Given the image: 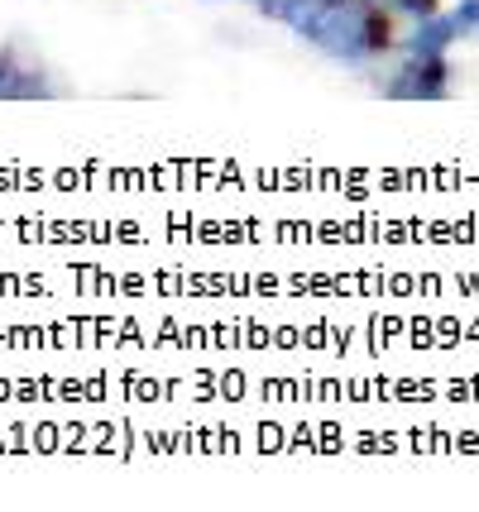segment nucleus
<instances>
[{
  "instance_id": "obj_1",
  "label": "nucleus",
  "mask_w": 479,
  "mask_h": 512,
  "mask_svg": "<svg viewBox=\"0 0 479 512\" xmlns=\"http://www.w3.org/2000/svg\"><path fill=\"white\" fill-rule=\"evenodd\" d=\"M283 24L293 29L297 39L321 48L326 58L350 67L379 63L388 48L398 44L393 10L379 5V0H302Z\"/></svg>"
},
{
  "instance_id": "obj_2",
  "label": "nucleus",
  "mask_w": 479,
  "mask_h": 512,
  "mask_svg": "<svg viewBox=\"0 0 479 512\" xmlns=\"http://www.w3.org/2000/svg\"><path fill=\"white\" fill-rule=\"evenodd\" d=\"M388 101H441L451 96V58L446 53H403V63L379 82Z\"/></svg>"
},
{
  "instance_id": "obj_3",
  "label": "nucleus",
  "mask_w": 479,
  "mask_h": 512,
  "mask_svg": "<svg viewBox=\"0 0 479 512\" xmlns=\"http://www.w3.org/2000/svg\"><path fill=\"white\" fill-rule=\"evenodd\" d=\"M58 96L53 77L39 63H24L20 48H5L0 53V101H44Z\"/></svg>"
},
{
  "instance_id": "obj_4",
  "label": "nucleus",
  "mask_w": 479,
  "mask_h": 512,
  "mask_svg": "<svg viewBox=\"0 0 479 512\" xmlns=\"http://www.w3.org/2000/svg\"><path fill=\"white\" fill-rule=\"evenodd\" d=\"M456 39H460V24L436 10V15H422L412 24V34L403 39V53H446Z\"/></svg>"
},
{
  "instance_id": "obj_5",
  "label": "nucleus",
  "mask_w": 479,
  "mask_h": 512,
  "mask_svg": "<svg viewBox=\"0 0 479 512\" xmlns=\"http://www.w3.org/2000/svg\"><path fill=\"white\" fill-rule=\"evenodd\" d=\"M451 20L460 24V39H465V34H479V0H460L456 10H451Z\"/></svg>"
},
{
  "instance_id": "obj_6",
  "label": "nucleus",
  "mask_w": 479,
  "mask_h": 512,
  "mask_svg": "<svg viewBox=\"0 0 479 512\" xmlns=\"http://www.w3.org/2000/svg\"><path fill=\"white\" fill-rule=\"evenodd\" d=\"M388 5L393 15H412V20H422V15H436V0H379Z\"/></svg>"
},
{
  "instance_id": "obj_7",
  "label": "nucleus",
  "mask_w": 479,
  "mask_h": 512,
  "mask_svg": "<svg viewBox=\"0 0 479 512\" xmlns=\"http://www.w3.org/2000/svg\"><path fill=\"white\" fill-rule=\"evenodd\" d=\"M259 5V15H269V20H288L302 0H254Z\"/></svg>"
}]
</instances>
